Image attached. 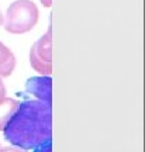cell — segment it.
Listing matches in <instances>:
<instances>
[{
	"label": "cell",
	"mask_w": 145,
	"mask_h": 152,
	"mask_svg": "<svg viewBox=\"0 0 145 152\" xmlns=\"http://www.w3.org/2000/svg\"><path fill=\"white\" fill-rule=\"evenodd\" d=\"M38 7L31 0H16L9 6L3 18L4 30L10 34H24L31 31L38 21Z\"/></svg>",
	"instance_id": "2"
},
{
	"label": "cell",
	"mask_w": 145,
	"mask_h": 152,
	"mask_svg": "<svg viewBox=\"0 0 145 152\" xmlns=\"http://www.w3.org/2000/svg\"><path fill=\"white\" fill-rule=\"evenodd\" d=\"M27 93L32 94L37 100L52 104V79L51 76H35L28 79L26 85Z\"/></svg>",
	"instance_id": "4"
},
{
	"label": "cell",
	"mask_w": 145,
	"mask_h": 152,
	"mask_svg": "<svg viewBox=\"0 0 145 152\" xmlns=\"http://www.w3.org/2000/svg\"><path fill=\"white\" fill-rule=\"evenodd\" d=\"M41 3H42V6H45V7H51L52 6V0H40Z\"/></svg>",
	"instance_id": "10"
},
{
	"label": "cell",
	"mask_w": 145,
	"mask_h": 152,
	"mask_svg": "<svg viewBox=\"0 0 145 152\" xmlns=\"http://www.w3.org/2000/svg\"><path fill=\"white\" fill-rule=\"evenodd\" d=\"M16 68V56L3 42H0V77H9Z\"/></svg>",
	"instance_id": "5"
},
{
	"label": "cell",
	"mask_w": 145,
	"mask_h": 152,
	"mask_svg": "<svg viewBox=\"0 0 145 152\" xmlns=\"http://www.w3.org/2000/svg\"><path fill=\"white\" fill-rule=\"evenodd\" d=\"M18 102L10 97H3L0 100V131H3L6 123L10 120L14 111L18 107Z\"/></svg>",
	"instance_id": "6"
},
{
	"label": "cell",
	"mask_w": 145,
	"mask_h": 152,
	"mask_svg": "<svg viewBox=\"0 0 145 152\" xmlns=\"http://www.w3.org/2000/svg\"><path fill=\"white\" fill-rule=\"evenodd\" d=\"M6 96V86L4 83H3V80H1V77H0V100Z\"/></svg>",
	"instance_id": "9"
},
{
	"label": "cell",
	"mask_w": 145,
	"mask_h": 152,
	"mask_svg": "<svg viewBox=\"0 0 145 152\" xmlns=\"http://www.w3.org/2000/svg\"><path fill=\"white\" fill-rule=\"evenodd\" d=\"M0 152H24V149H20V148H10V147H6L1 148Z\"/></svg>",
	"instance_id": "8"
},
{
	"label": "cell",
	"mask_w": 145,
	"mask_h": 152,
	"mask_svg": "<svg viewBox=\"0 0 145 152\" xmlns=\"http://www.w3.org/2000/svg\"><path fill=\"white\" fill-rule=\"evenodd\" d=\"M4 138L20 149H34L52 141V104L26 100L6 123Z\"/></svg>",
	"instance_id": "1"
},
{
	"label": "cell",
	"mask_w": 145,
	"mask_h": 152,
	"mask_svg": "<svg viewBox=\"0 0 145 152\" xmlns=\"http://www.w3.org/2000/svg\"><path fill=\"white\" fill-rule=\"evenodd\" d=\"M32 152H52V141H48L45 144H41L32 149Z\"/></svg>",
	"instance_id": "7"
},
{
	"label": "cell",
	"mask_w": 145,
	"mask_h": 152,
	"mask_svg": "<svg viewBox=\"0 0 145 152\" xmlns=\"http://www.w3.org/2000/svg\"><path fill=\"white\" fill-rule=\"evenodd\" d=\"M30 64L37 72L44 76H51L52 73V27L32 44L30 49Z\"/></svg>",
	"instance_id": "3"
},
{
	"label": "cell",
	"mask_w": 145,
	"mask_h": 152,
	"mask_svg": "<svg viewBox=\"0 0 145 152\" xmlns=\"http://www.w3.org/2000/svg\"><path fill=\"white\" fill-rule=\"evenodd\" d=\"M0 26H3V14H1V11H0Z\"/></svg>",
	"instance_id": "11"
}]
</instances>
